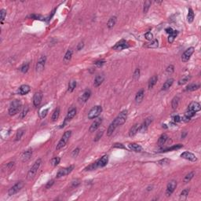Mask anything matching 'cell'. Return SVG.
I'll return each mask as SVG.
<instances>
[{"mask_svg":"<svg viewBox=\"0 0 201 201\" xmlns=\"http://www.w3.org/2000/svg\"><path fill=\"white\" fill-rule=\"evenodd\" d=\"M168 139V137L166 134H163L160 137V138L158 140V145L160 146V147H162V146H163V145L166 143L167 140Z\"/></svg>","mask_w":201,"mask_h":201,"instance_id":"25","label":"cell"},{"mask_svg":"<svg viewBox=\"0 0 201 201\" xmlns=\"http://www.w3.org/2000/svg\"><path fill=\"white\" fill-rule=\"evenodd\" d=\"M178 31H174L173 33L169 35V37H168V42L170 43H172L174 42V40H175V39L176 38V36L178 35Z\"/></svg>","mask_w":201,"mask_h":201,"instance_id":"39","label":"cell"},{"mask_svg":"<svg viewBox=\"0 0 201 201\" xmlns=\"http://www.w3.org/2000/svg\"><path fill=\"white\" fill-rule=\"evenodd\" d=\"M41 163H42V160L41 159H38L34 163L32 167L28 170V175H27V178H28V180L32 179L35 176L36 173H37V171H38V170H39V167L41 165Z\"/></svg>","mask_w":201,"mask_h":201,"instance_id":"2","label":"cell"},{"mask_svg":"<svg viewBox=\"0 0 201 201\" xmlns=\"http://www.w3.org/2000/svg\"><path fill=\"white\" fill-rule=\"evenodd\" d=\"M153 119L152 117H147L145 120V121L140 125V127H139V132L141 133H143V132H145L148 129V126L151 124V123L152 122Z\"/></svg>","mask_w":201,"mask_h":201,"instance_id":"8","label":"cell"},{"mask_svg":"<svg viewBox=\"0 0 201 201\" xmlns=\"http://www.w3.org/2000/svg\"><path fill=\"white\" fill-rule=\"evenodd\" d=\"M151 1H145V3H144V9H143V12L145 13H146L148 12V10H149V7H150V6H151Z\"/></svg>","mask_w":201,"mask_h":201,"instance_id":"44","label":"cell"},{"mask_svg":"<svg viewBox=\"0 0 201 201\" xmlns=\"http://www.w3.org/2000/svg\"><path fill=\"white\" fill-rule=\"evenodd\" d=\"M76 112H77V110H76V108H73L71 109V110H69L68 114H67V116H66V117H65V121H64V123H63V124L61 125V127H64V126H65V123L68 121H70L72 118H74V116L76 115Z\"/></svg>","mask_w":201,"mask_h":201,"instance_id":"14","label":"cell"},{"mask_svg":"<svg viewBox=\"0 0 201 201\" xmlns=\"http://www.w3.org/2000/svg\"><path fill=\"white\" fill-rule=\"evenodd\" d=\"M201 109V106H200V104L199 102H192L189 107H188V111H191V112H199Z\"/></svg>","mask_w":201,"mask_h":201,"instance_id":"17","label":"cell"},{"mask_svg":"<svg viewBox=\"0 0 201 201\" xmlns=\"http://www.w3.org/2000/svg\"><path fill=\"white\" fill-rule=\"evenodd\" d=\"M190 78H191L190 76H184L183 78H181V79H179L178 84L179 85H184V84H185L190 79Z\"/></svg>","mask_w":201,"mask_h":201,"instance_id":"41","label":"cell"},{"mask_svg":"<svg viewBox=\"0 0 201 201\" xmlns=\"http://www.w3.org/2000/svg\"><path fill=\"white\" fill-rule=\"evenodd\" d=\"M103 131H99L98 133H97V136H96V138H95V139H94V141H98L101 138H102V136L103 135Z\"/></svg>","mask_w":201,"mask_h":201,"instance_id":"55","label":"cell"},{"mask_svg":"<svg viewBox=\"0 0 201 201\" xmlns=\"http://www.w3.org/2000/svg\"><path fill=\"white\" fill-rule=\"evenodd\" d=\"M104 79H105V77H104L103 75H98V76H97L96 78H95V79H94V87H99L101 84L103 83Z\"/></svg>","mask_w":201,"mask_h":201,"instance_id":"24","label":"cell"},{"mask_svg":"<svg viewBox=\"0 0 201 201\" xmlns=\"http://www.w3.org/2000/svg\"><path fill=\"white\" fill-rule=\"evenodd\" d=\"M176 187H177V181H175V180L170 181L168 183V185L167 186V189H166V195H167V196H170L174 193V192H175Z\"/></svg>","mask_w":201,"mask_h":201,"instance_id":"7","label":"cell"},{"mask_svg":"<svg viewBox=\"0 0 201 201\" xmlns=\"http://www.w3.org/2000/svg\"><path fill=\"white\" fill-rule=\"evenodd\" d=\"M173 120H174V121H175V123H178V122H180L181 121V119L180 118V116H174V118H173Z\"/></svg>","mask_w":201,"mask_h":201,"instance_id":"58","label":"cell"},{"mask_svg":"<svg viewBox=\"0 0 201 201\" xmlns=\"http://www.w3.org/2000/svg\"><path fill=\"white\" fill-rule=\"evenodd\" d=\"M189 193V189H184V190L181 193V194H180V199H182V200L186 199L187 197H188Z\"/></svg>","mask_w":201,"mask_h":201,"instance_id":"34","label":"cell"},{"mask_svg":"<svg viewBox=\"0 0 201 201\" xmlns=\"http://www.w3.org/2000/svg\"><path fill=\"white\" fill-rule=\"evenodd\" d=\"M46 61H47V58L45 56H41L38 61L37 64H36V71L37 72H41L43 71L44 68H45V64H46Z\"/></svg>","mask_w":201,"mask_h":201,"instance_id":"9","label":"cell"},{"mask_svg":"<svg viewBox=\"0 0 201 201\" xmlns=\"http://www.w3.org/2000/svg\"><path fill=\"white\" fill-rule=\"evenodd\" d=\"M60 161H61V159L59 157H54V158H53L50 160V163H51V164L53 166L55 167V166L58 165V164L60 163Z\"/></svg>","mask_w":201,"mask_h":201,"instance_id":"46","label":"cell"},{"mask_svg":"<svg viewBox=\"0 0 201 201\" xmlns=\"http://www.w3.org/2000/svg\"><path fill=\"white\" fill-rule=\"evenodd\" d=\"M59 115H60V108H57L55 110H54L53 113V116H52V120L53 121H56L58 117H59Z\"/></svg>","mask_w":201,"mask_h":201,"instance_id":"38","label":"cell"},{"mask_svg":"<svg viewBox=\"0 0 201 201\" xmlns=\"http://www.w3.org/2000/svg\"><path fill=\"white\" fill-rule=\"evenodd\" d=\"M194 47H189L188 48L184 53L182 54L181 56V61L183 62H187L189 59H190V57L192 56V54L194 53Z\"/></svg>","mask_w":201,"mask_h":201,"instance_id":"10","label":"cell"},{"mask_svg":"<svg viewBox=\"0 0 201 201\" xmlns=\"http://www.w3.org/2000/svg\"><path fill=\"white\" fill-rule=\"evenodd\" d=\"M76 87V82L75 80L70 81L69 83H68V91L69 92H72V91L75 90Z\"/></svg>","mask_w":201,"mask_h":201,"instance_id":"40","label":"cell"},{"mask_svg":"<svg viewBox=\"0 0 201 201\" xmlns=\"http://www.w3.org/2000/svg\"><path fill=\"white\" fill-rule=\"evenodd\" d=\"M28 106H25V107L23 108V110H22V112H21V119L24 118V117L26 116L27 113H28Z\"/></svg>","mask_w":201,"mask_h":201,"instance_id":"47","label":"cell"},{"mask_svg":"<svg viewBox=\"0 0 201 201\" xmlns=\"http://www.w3.org/2000/svg\"><path fill=\"white\" fill-rule=\"evenodd\" d=\"M165 31H166V32H167V34H169V35L172 34V33H173V32H174V30H173L171 28H166V29H165Z\"/></svg>","mask_w":201,"mask_h":201,"instance_id":"62","label":"cell"},{"mask_svg":"<svg viewBox=\"0 0 201 201\" xmlns=\"http://www.w3.org/2000/svg\"><path fill=\"white\" fill-rule=\"evenodd\" d=\"M53 183H54V181H53V180H50V181H48V183L47 184V185H46V188H47V189H49L50 187H51V186L53 185Z\"/></svg>","mask_w":201,"mask_h":201,"instance_id":"57","label":"cell"},{"mask_svg":"<svg viewBox=\"0 0 201 201\" xmlns=\"http://www.w3.org/2000/svg\"><path fill=\"white\" fill-rule=\"evenodd\" d=\"M116 23V17H112L110 19L108 20L107 26L108 28H112Z\"/></svg>","mask_w":201,"mask_h":201,"instance_id":"30","label":"cell"},{"mask_svg":"<svg viewBox=\"0 0 201 201\" xmlns=\"http://www.w3.org/2000/svg\"><path fill=\"white\" fill-rule=\"evenodd\" d=\"M48 111H49V108H46L44 110H42L40 113H39V116H40V118L41 119H43L47 116V113H48Z\"/></svg>","mask_w":201,"mask_h":201,"instance_id":"49","label":"cell"},{"mask_svg":"<svg viewBox=\"0 0 201 201\" xmlns=\"http://www.w3.org/2000/svg\"><path fill=\"white\" fill-rule=\"evenodd\" d=\"M84 47V43H83V42H79V44H78V46H77V50H80L82 48H83Z\"/></svg>","mask_w":201,"mask_h":201,"instance_id":"60","label":"cell"},{"mask_svg":"<svg viewBox=\"0 0 201 201\" xmlns=\"http://www.w3.org/2000/svg\"><path fill=\"white\" fill-rule=\"evenodd\" d=\"M80 184V182L79 180H76L74 181H72V187H77Z\"/></svg>","mask_w":201,"mask_h":201,"instance_id":"59","label":"cell"},{"mask_svg":"<svg viewBox=\"0 0 201 201\" xmlns=\"http://www.w3.org/2000/svg\"><path fill=\"white\" fill-rule=\"evenodd\" d=\"M173 83H174V79H167L165 82V83H163V85L162 87V90H166L169 89L172 86Z\"/></svg>","mask_w":201,"mask_h":201,"instance_id":"27","label":"cell"},{"mask_svg":"<svg viewBox=\"0 0 201 201\" xmlns=\"http://www.w3.org/2000/svg\"><path fill=\"white\" fill-rule=\"evenodd\" d=\"M178 103H179V97H175L172 100V102H171V107L174 110H175V109L178 108Z\"/></svg>","mask_w":201,"mask_h":201,"instance_id":"33","label":"cell"},{"mask_svg":"<svg viewBox=\"0 0 201 201\" xmlns=\"http://www.w3.org/2000/svg\"><path fill=\"white\" fill-rule=\"evenodd\" d=\"M14 166V162H10V163H7V165H6V168L9 169V170H11L13 168V167Z\"/></svg>","mask_w":201,"mask_h":201,"instance_id":"56","label":"cell"},{"mask_svg":"<svg viewBox=\"0 0 201 201\" xmlns=\"http://www.w3.org/2000/svg\"><path fill=\"white\" fill-rule=\"evenodd\" d=\"M181 157L183 158V159H185V160H188L189 161H192V162H196L197 160V158L196 156L193 153H192L190 152H184L181 154Z\"/></svg>","mask_w":201,"mask_h":201,"instance_id":"13","label":"cell"},{"mask_svg":"<svg viewBox=\"0 0 201 201\" xmlns=\"http://www.w3.org/2000/svg\"><path fill=\"white\" fill-rule=\"evenodd\" d=\"M139 127H140V124H138V123L134 124L129 131V136L134 137L137 133L139 131Z\"/></svg>","mask_w":201,"mask_h":201,"instance_id":"22","label":"cell"},{"mask_svg":"<svg viewBox=\"0 0 201 201\" xmlns=\"http://www.w3.org/2000/svg\"><path fill=\"white\" fill-rule=\"evenodd\" d=\"M158 40L157 39H152V42H150L149 43H146V47L148 48H156L158 47Z\"/></svg>","mask_w":201,"mask_h":201,"instance_id":"32","label":"cell"},{"mask_svg":"<svg viewBox=\"0 0 201 201\" xmlns=\"http://www.w3.org/2000/svg\"><path fill=\"white\" fill-rule=\"evenodd\" d=\"M102 106H94V108H92L90 109V111L88 113V119L90 120H93V119H96L97 117H98V116L102 113Z\"/></svg>","mask_w":201,"mask_h":201,"instance_id":"5","label":"cell"},{"mask_svg":"<svg viewBox=\"0 0 201 201\" xmlns=\"http://www.w3.org/2000/svg\"><path fill=\"white\" fill-rule=\"evenodd\" d=\"M145 37L146 39H148V40H150V41H151V40L153 39V35H152V33H151L150 32H147V33H145Z\"/></svg>","mask_w":201,"mask_h":201,"instance_id":"50","label":"cell"},{"mask_svg":"<svg viewBox=\"0 0 201 201\" xmlns=\"http://www.w3.org/2000/svg\"><path fill=\"white\" fill-rule=\"evenodd\" d=\"M194 175H195V173L193 171V172H190L189 174H188V175L184 178V182H185V183H188V182H189L191 181V179L194 177Z\"/></svg>","mask_w":201,"mask_h":201,"instance_id":"43","label":"cell"},{"mask_svg":"<svg viewBox=\"0 0 201 201\" xmlns=\"http://www.w3.org/2000/svg\"><path fill=\"white\" fill-rule=\"evenodd\" d=\"M129 47V44L128 42H127L126 40L124 39H122L120 40V42H118L114 47H112L114 50H119V51H120L123 49H126V48H128Z\"/></svg>","mask_w":201,"mask_h":201,"instance_id":"11","label":"cell"},{"mask_svg":"<svg viewBox=\"0 0 201 201\" xmlns=\"http://www.w3.org/2000/svg\"><path fill=\"white\" fill-rule=\"evenodd\" d=\"M199 88V85H196V84H194V83H192V84H189V86L186 87L185 88V90L186 91H194L197 89Z\"/></svg>","mask_w":201,"mask_h":201,"instance_id":"35","label":"cell"},{"mask_svg":"<svg viewBox=\"0 0 201 201\" xmlns=\"http://www.w3.org/2000/svg\"><path fill=\"white\" fill-rule=\"evenodd\" d=\"M102 118H97L96 120L92 123L91 126H90V129H89L90 132L96 131L97 129L101 126V124H102Z\"/></svg>","mask_w":201,"mask_h":201,"instance_id":"15","label":"cell"},{"mask_svg":"<svg viewBox=\"0 0 201 201\" xmlns=\"http://www.w3.org/2000/svg\"><path fill=\"white\" fill-rule=\"evenodd\" d=\"M194 17H195V14H194V12L193 10V9L189 8V13H188V16H187V21L189 23H192L194 20Z\"/></svg>","mask_w":201,"mask_h":201,"instance_id":"29","label":"cell"},{"mask_svg":"<svg viewBox=\"0 0 201 201\" xmlns=\"http://www.w3.org/2000/svg\"><path fill=\"white\" fill-rule=\"evenodd\" d=\"M24 128H21V129L18 130L17 132L16 137H15V141H19L21 138V137L24 134Z\"/></svg>","mask_w":201,"mask_h":201,"instance_id":"37","label":"cell"},{"mask_svg":"<svg viewBox=\"0 0 201 201\" xmlns=\"http://www.w3.org/2000/svg\"><path fill=\"white\" fill-rule=\"evenodd\" d=\"M181 147H183V145H181V144H178V145L172 146V147H170V148H167V149H163L162 151H160V152H169V151H172V150H177L178 149H181Z\"/></svg>","mask_w":201,"mask_h":201,"instance_id":"31","label":"cell"},{"mask_svg":"<svg viewBox=\"0 0 201 201\" xmlns=\"http://www.w3.org/2000/svg\"><path fill=\"white\" fill-rule=\"evenodd\" d=\"M174 71H175V68H174L173 65H169L167 68V72L168 73V74H171V73L174 72Z\"/></svg>","mask_w":201,"mask_h":201,"instance_id":"51","label":"cell"},{"mask_svg":"<svg viewBox=\"0 0 201 201\" xmlns=\"http://www.w3.org/2000/svg\"><path fill=\"white\" fill-rule=\"evenodd\" d=\"M22 104L21 101L19 100H13V102L10 105V108H9V114L10 116H14L16 115L18 112L20 111L21 108Z\"/></svg>","mask_w":201,"mask_h":201,"instance_id":"3","label":"cell"},{"mask_svg":"<svg viewBox=\"0 0 201 201\" xmlns=\"http://www.w3.org/2000/svg\"><path fill=\"white\" fill-rule=\"evenodd\" d=\"M24 183L22 181L17 182V183L13 186H12L10 189H9V192H8L9 195L13 196V195L16 194L17 193H18V192H19L24 187Z\"/></svg>","mask_w":201,"mask_h":201,"instance_id":"6","label":"cell"},{"mask_svg":"<svg viewBox=\"0 0 201 201\" xmlns=\"http://www.w3.org/2000/svg\"><path fill=\"white\" fill-rule=\"evenodd\" d=\"M71 56H72V51H71V50H68L66 52L65 57H64V61H65V63L68 62V61L71 60Z\"/></svg>","mask_w":201,"mask_h":201,"instance_id":"36","label":"cell"},{"mask_svg":"<svg viewBox=\"0 0 201 201\" xmlns=\"http://www.w3.org/2000/svg\"><path fill=\"white\" fill-rule=\"evenodd\" d=\"M42 99V93L41 91H38L34 94L33 97V104L35 107H37L40 105Z\"/></svg>","mask_w":201,"mask_h":201,"instance_id":"16","label":"cell"},{"mask_svg":"<svg viewBox=\"0 0 201 201\" xmlns=\"http://www.w3.org/2000/svg\"><path fill=\"white\" fill-rule=\"evenodd\" d=\"M96 163H97V168L105 167L107 164H108V156L105 155V156H102L100 160H98L97 161H96Z\"/></svg>","mask_w":201,"mask_h":201,"instance_id":"19","label":"cell"},{"mask_svg":"<svg viewBox=\"0 0 201 201\" xmlns=\"http://www.w3.org/2000/svg\"><path fill=\"white\" fill-rule=\"evenodd\" d=\"M105 61H104V60H101V61H96L94 64H95V65H97V67H101V66H102L103 65H104V63H105Z\"/></svg>","mask_w":201,"mask_h":201,"instance_id":"54","label":"cell"},{"mask_svg":"<svg viewBox=\"0 0 201 201\" xmlns=\"http://www.w3.org/2000/svg\"><path fill=\"white\" fill-rule=\"evenodd\" d=\"M28 69H29V63H28V62L23 64L22 66L20 68V70H21V71L22 73H26L27 71H28Z\"/></svg>","mask_w":201,"mask_h":201,"instance_id":"42","label":"cell"},{"mask_svg":"<svg viewBox=\"0 0 201 201\" xmlns=\"http://www.w3.org/2000/svg\"><path fill=\"white\" fill-rule=\"evenodd\" d=\"M31 88L28 85H22L20 87L19 90H18V94L20 95H25L28 93L30 92Z\"/></svg>","mask_w":201,"mask_h":201,"instance_id":"21","label":"cell"},{"mask_svg":"<svg viewBox=\"0 0 201 201\" xmlns=\"http://www.w3.org/2000/svg\"><path fill=\"white\" fill-rule=\"evenodd\" d=\"M79 152V148H76V149L73 150V152H72V153H71V156H72V157H77Z\"/></svg>","mask_w":201,"mask_h":201,"instance_id":"52","label":"cell"},{"mask_svg":"<svg viewBox=\"0 0 201 201\" xmlns=\"http://www.w3.org/2000/svg\"><path fill=\"white\" fill-rule=\"evenodd\" d=\"M71 135V131H67L65 132V134H64L63 136H62L61 139L59 141L58 144L57 145V147H56V149L57 150H59L61 148H63L64 146H65V145L67 144L68 141L70 138Z\"/></svg>","mask_w":201,"mask_h":201,"instance_id":"4","label":"cell"},{"mask_svg":"<svg viewBox=\"0 0 201 201\" xmlns=\"http://www.w3.org/2000/svg\"><path fill=\"white\" fill-rule=\"evenodd\" d=\"M32 149H29L28 150H26L25 152H23V154L21 155V160L23 162H27L28 160H30V158L32 157Z\"/></svg>","mask_w":201,"mask_h":201,"instance_id":"20","label":"cell"},{"mask_svg":"<svg viewBox=\"0 0 201 201\" xmlns=\"http://www.w3.org/2000/svg\"><path fill=\"white\" fill-rule=\"evenodd\" d=\"M157 80H158V77H157V76H153L149 79V90L152 89V88H153V87H154L155 85H156Z\"/></svg>","mask_w":201,"mask_h":201,"instance_id":"28","label":"cell"},{"mask_svg":"<svg viewBox=\"0 0 201 201\" xmlns=\"http://www.w3.org/2000/svg\"><path fill=\"white\" fill-rule=\"evenodd\" d=\"M127 114H128L127 113V110L123 111L111 123V124L109 125L108 131H107V135L108 136H111L119 126H122L123 124L125 123L126 119H127Z\"/></svg>","mask_w":201,"mask_h":201,"instance_id":"1","label":"cell"},{"mask_svg":"<svg viewBox=\"0 0 201 201\" xmlns=\"http://www.w3.org/2000/svg\"><path fill=\"white\" fill-rule=\"evenodd\" d=\"M129 149L134 152H141L142 151V147L140 145H138L136 143H131L129 145Z\"/></svg>","mask_w":201,"mask_h":201,"instance_id":"23","label":"cell"},{"mask_svg":"<svg viewBox=\"0 0 201 201\" xmlns=\"http://www.w3.org/2000/svg\"><path fill=\"white\" fill-rule=\"evenodd\" d=\"M144 96H145V92H144L143 90H141L140 91H138V94H136V97H135L136 102H138V103L141 102L143 98H144Z\"/></svg>","mask_w":201,"mask_h":201,"instance_id":"26","label":"cell"},{"mask_svg":"<svg viewBox=\"0 0 201 201\" xmlns=\"http://www.w3.org/2000/svg\"><path fill=\"white\" fill-rule=\"evenodd\" d=\"M90 96H91V91L90 90H86L82 94V95L79 97V101L80 102H83V103L87 102L88 99L90 97Z\"/></svg>","mask_w":201,"mask_h":201,"instance_id":"18","label":"cell"},{"mask_svg":"<svg viewBox=\"0 0 201 201\" xmlns=\"http://www.w3.org/2000/svg\"><path fill=\"white\" fill-rule=\"evenodd\" d=\"M0 14H1V21L3 22L5 19L6 15V11L5 10H2L1 12H0Z\"/></svg>","mask_w":201,"mask_h":201,"instance_id":"53","label":"cell"},{"mask_svg":"<svg viewBox=\"0 0 201 201\" xmlns=\"http://www.w3.org/2000/svg\"><path fill=\"white\" fill-rule=\"evenodd\" d=\"M139 76H140V69L139 68H136V70L134 72L133 77H134V79H139Z\"/></svg>","mask_w":201,"mask_h":201,"instance_id":"48","label":"cell"},{"mask_svg":"<svg viewBox=\"0 0 201 201\" xmlns=\"http://www.w3.org/2000/svg\"><path fill=\"white\" fill-rule=\"evenodd\" d=\"M113 147L114 148H120V149H125L124 146L122 145V144H115L113 145Z\"/></svg>","mask_w":201,"mask_h":201,"instance_id":"61","label":"cell"},{"mask_svg":"<svg viewBox=\"0 0 201 201\" xmlns=\"http://www.w3.org/2000/svg\"><path fill=\"white\" fill-rule=\"evenodd\" d=\"M74 169V166H69L68 167H65V168H63V169H61L58 174H57V178H61V177H63V176H65L68 174H70L72 170Z\"/></svg>","mask_w":201,"mask_h":201,"instance_id":"12","label":"cell"},{"mask_svg":"<svg viewBox=\"0 0 201 201\" xmlns=\"http://www.w3.org/2000/svg\"><path fill=\"white\" fill-rule=\"evenodd\" d=\"M170 160L169 159L164 158V159H163V160H159L157 163H158L159 165H161V166H165V165H167L168 163H170Z\"/></svg>","mask_w":201,"mask_h":201,"instance_id":"45","label":"cell"}]
</instances>
